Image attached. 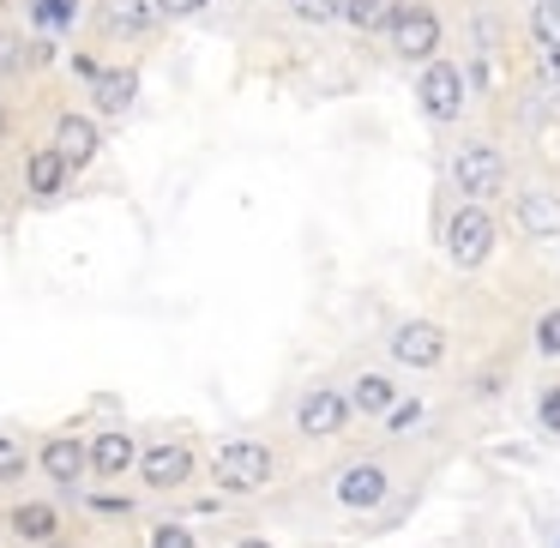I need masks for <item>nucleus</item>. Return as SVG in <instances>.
<instances>
[{
    "label": "nucleus",
    "mask_w": 560,
    "mask_h": 548,
    "mask_svg": "<svg viewBox=\"0 0 560 548\" xmlns=\"http://www.w3.org/2000/svg\"><path fill=\"white\" fill-rule=\"evenodd\" d=\"M536 416H542L548 434H560V386H548L542 398H536Z\"/></svg>",
    "instance_id": "cd10ccee"
},
{
    "label": "nucleus",
    "mask_w": 560,
    "mask_h": 548,
    "mask_svg": "<svg viewBox=\"0 0 560 548\" xmlns=\"http://www.w3.org/2000/svg\"><path fill=\"white\" fill-rule=\"evenodd\" d=\"M25 67H31V43L0 31V73H25Z\"/></svg>",
    "instance_id": "4be33fe9"
},
{
    "label": "nucleus",
    "mask_w": 560,
    "mask_h": 548,
    "mask_svg": "<svg viewBox=\"0 0 560 548\" xmlns=\"http://www.w3.org/2000/svg\"><path fill=\"white\" fill-rule=\"evenodd\" d=\"M518 230L530 242H555L560 235V194H542V187L518 194Z\"/></svg>",
    "instance_id": "9b49d317"
},
{
    "label": "nucleus",
    "mask_w": 560,
    "mask_h": 548,
    "mask_svg": "<svg viewBox=\"0 0 560 548\" xmlns=\"http://www.w3.org/2000/svg\"><path fill=\"white\" fill-rule=\"evenodd\" d=\"M43 548H73V543H43Z\"/></svg>",
    "instance_id": "72a5a7b5"
},
{
    "label": "nucleus",
    "mask_w": 560,
    "mask_h": 548,
    "mask_svg": "<svg viewBox=\"0 0 560 548\" xmlns=\"http://www.w3.org/2000/svg\"><path fill=\"white\" fill-rule=\"evenodd\" d=\"M91 97H97L103 115H127V109H133V97H139V73H133V67H97Z\"/></svg>",
    "instance_id": "ddd939ff"
},
{
    "label": "nucleus",
    "mask_w": 560,
    "mask_h": 548,
    "mask_svg": "<svg viewBox=\"0 0 560 548\" xmlns=\"http://www.w3.org/2000/svg\"><path fill=\"white\" fill-rule=\"evenodd\" d=\"M343 422H350V398L331 386H307L302 404H295V428H302L307 440H331L343 434Z\"/></svg>",
    "instance_id": "423d86ee"
},
{
    "label": "nucleus",
    "mask_w": 560,
    "mask_h": 548,
    "mask_svg": "<svg viewBox=\"0 0 560 548\" xmlns=\"http://www.w3.org/2000/svg\"><path fill=\"white\" fill-rule=\"evenodd\" d=\"M0 139H7V109H0Z\"/></svg>",
    "instance_id": "473e14b6"
},
{
    "label": "nucleus",
    "mask_w": 560,
    "mask_h": 548,
    "mask_svg": "<svg viewBox=\"0 0 560 548\" xmlns=\"http://www.w3.org/2000/svg\"><path fill=\"white\" fill-rule=\"evenodd\" d=\"M151 7H158L163 19H194V13H206L211 0H151Z\"/></svg>",
    "instance_id": "c85d7f7f"
},
{
    "label": "nucleus",
    "mask_w": 560,
    "mask_h": 548,
    "mask_svg": "<svg viewBox=\"0 0 560 548\" xmlns=\"http://www.w3.org/2000/svg\"><path fill=\"white\" fill-rule=\"evenodd\" d=\"M290 13L302 19V25H338L343 0H290Z\"/></svg>",
    "instance_id": "412c9836"
},
{
    "label": "nucleus",
    "mask_w": 560,
    "mask_h": 548,
    "mask_svg": "<svg viewBox=\"0 0 560 548\" xmlns=\"http://www.w3.org/2000/svg\"><path fill=\"white\" fill-rule=\"evenodd\" d=\"M37 19H43V25H73L79 0H37Z\"/></svg>",
    "instance_id": "393cba45"
},
{
    "label": "nucleus",
    "mask_w": 560,
    "mask_h": 548,
    "mask_svg": "<svg viewBox=\"0 0 560 548\" xmlns=\"http://www.w3.org/2000/svg\"><path fill=\"white\" fill-rule=\"evenodd\" d=\"M97 145H103V133H97V121H91V115H61V121H55V151H61L73 170L97 158Z\"/></svg>",
    "instance_id": "4468645a"
},
{
    "label": "nucleus",
    "mask_w": 560,
    "mask_h": 548,
    "mask_svg": "<svg viewBox=\"0 0 560 548\" xmlns=\"http://www.w3.org/2000/svg\"><path fill=\"white\" fill-rule=\"evenodd\" d=\"M211 482H218L223 494H259V488L271 482V446H259V440H230V446L211 458Z\"/></svg>",
    "instance_id": "f257e3e1"
},
{
    "label": "nucleus",
    "mask_w": 560,
    "mask_h": 548,
    "mask_svg": "<svg viewBox=\"0 0 560 548\" xmlns=\"http://www.w3.org/2000/svg\"><path fill=\"white\" fill-rule=\"evenodd\" d=\"M338 500L355 512L380 506V500H386V464H350V470L338 476Z\"/></svg>",
    "instance_id": "f8f14e48"
},
{
    "label": "nucleus",
    "mask_w": 560,
    "mask_h": 548,
    "mask_svg": "<svg viewBox=\"0 0 560 548\" xmlns=\"http://www.w3.org/2000/svg\"><path fill=\"white\" fill-rule=\"evenodd\" d=\"M555 548H560V536H555Z\"/></svg>",
    "instance_id": "f704fd0d"
},
{
    "label": "nucleus",
    "mask_w": 560,
    "mask_h": 548,
    "mask_svg": "<svg viewBox=\"0 0 560 548\" xmlns=\"http://www.w3.org/2000/svg\"><path fill=\"white\" fill-rule=\"evenodd\" d=\"M392 404H398V386H392L386 374H362L350 392V416H386Z\"/></svg>",
    "instance_id": "a211bd4d"
},
{
    "label": "nucleus",
    "mask_w": 560,
    "mask_h": 548,
    "mask_svg": "<svg viewBox=\"0 0 560 548\" xmlns=\"http://www.w3.org/2000/svg\"><path fill=\"white\" fill-rule=\"evenodd\" d=\"M536 355H560V307H548L542 319H536Z\"/></svg>",
    "instance_id": "b1692460"
},
{
    "label": "nucleus",
    "mask_w": 560,
    "mask_h": 548,
    "mask_svg": "<svg viewBox=\"0 0 560 548\" xmlns=\"http://www.w3.org/2000/svg\"><path fill=\"white\" fill-rule=\"evenodd\" d=\"M139 476H145V488H158V494H170V488H182L187 476H194V452L182 446V440H158V446L139 452Z\"/></svg>",
    "instance_id": "0eeeda50"
},
{
    "label": "nucleus",
    "mask_w": 560,
    "mask_h": 548,
    "mask_svg": "<svg viewBox=\"0 0 560 548\" xmlns=\"http://www.w3.org/2000/svg\"><path fill=\"white\" fill-rule=\"evenodd\" d=\"M392 355H398L404 368H440V355H446V331H440L434 319H404V326L392 331Z\"/></svg>",
    "instance_id": "6e6552de"
},
{
    "label": "nucleus",
    "mask_w": 560,
    "mask_h": 548,
    "mask_svg": "<svg viewBox=\"0 0 560 548\" xmlns=\"http://www.w3.org/2000/svg\"><path fill=\"white\" fill-rule=\"evenodd\" d=\"M151 548H199V543H194L187 524H158V530H151Z\"/></svg>",
    "instance_id": "a878e982"
},
{
    "label": "nucleus",
    "mask_w": 560,
    "mask_h": 548,
    "mask_svg": "<svg viewBox=\"0 0 560 548\" xmlns=\"http://www.w3.org/2000/svg\"><path fill=\"white\" fill-rule=\"evenodd\" d=\"M91 506H97V512H127V500H121V494H97Z\"/></svg>",
    "instance_id": "c756f323"
},
{
    "label": "nucleus",
    "mask_w": 560,
    "mask_h": 548,
    "mask_svg": "<svg viewBox=\"0 0 560 548\" xmlns=\"http://www.w3.org/2000/svg\"><path fill=\"white\" fill-rule=\"evenodd\" d=\"M25 446H19L13 434H0V482H19V476H25Z\"/></svg>",
    "instance_id": "5701e85b"
},
{
    "label": "nucleus",
    "mask_w": 560,
    "mask_h": 548,
    "mask_svg": "<svg viewBox=\"0 0 560 548\" xmlns=\"http://www.w3.org/2000/svg\"><path fill=\"white\" fill-rule=\"evenodd\" d=\"M43 470H49V482H61V488H79V482H85V446H79L73 434H55V440H43Z\"/></svg>",
    "instance_id": "dca6fc26"
},
{
    "label": "nucleus",
    "mask_w": 560,
    "mask_h": 548,
    "mask_svg": "<svg viewBox=\"0 0 560 548\" xmlns=\"http://www.w3.org/2000/svg\"><path fill=\"white\" fill-rule=\"evenodd\" d=\"M67 175H73V163H67L55 145L31 151V163H25V187H31L37 199H61V194H67Z\"/></svg>",
    "instance_id": "2eb2a0df"
},
{
    "label": "nucleus",
    "mask_w": 560,
    "mask_h": 548,
    "mask_svg": "<svg viewBox=\"0 0 560 548\" xmlns=\"http://www.w3.org/2000/svg\"><path fill=\"white\" fill-rule=\"evenodd\" d=\"M416 422H422V404H392V410H386V428H392V434H404V428H416Z\"/></svg>",
    "instance_id": "bb28decb"
},
{
    "label": "nucleus",
    "mask_w": 560,
    "mask_h": 548,
    "mask_svg": "<svg viewBox=\"0 0 560 548\" xmlns=\"http://www.w3.org/2000/svg\"><path fill=\"white\" fill-rule=\"evenodd\" d=\"M235 548H271V543H266V536H242Z\"/></svg>",
    "instance_id": "2f4dec72"
},
{
    "label": "nucleus",
    "mask_w": 560,
    "mask_h": 548,
    "mask_svg": "<svg viewBox=\"0 0 560 548\" xmlns=\"http://www.w3.org/2000/svg\"><path fill=\"white\" fill-rule=\"evenodd\" d=\"M386 31H392V49H398L404 61H434V49H440L434 7H422V0H398L392 19H386Z\"/></svg>",
    "instance_id": "7ed1b4c3"
},
{
    "label": "nucleus",
    "mask_w": 560,
    "mask_h": 548,
    "mask_svg": "<svg viewBox=\"0 0 560 548\" xmlns=\"http://www.w3.org/2000/svg\"><path fill=\"white\" fill-rule=\"evenodd\" d=\"M446 254H452L458 271H476L488 254H494V218H488L476 199H464V206L446 218Z\"/></svg>",
    "instance_id": "f03ea898"
},
{
    "label": "nucleus",
    "mask_w": 560,
    "mask_h": 548,
    "mask_svg": "<svg viewBox=\"0 0 560 548\" xmlns=\"http://www.w3.org/2000/svg\"><path fill=\"white\" fill-rule=\"evenodd\" d=\"M416 103H422L428 121L452 127V121L464 115V67H452V61H428V67H422V79H416Z\"/></svg>",
    "instance_id": "39448f33"
},
{
    "label": "nucleus",
    "mask_w": 560,
    "mask_h": 548,
    "mask_svg": "<svg viewBox=\"0 0 560 548\" xmlns=\"http://www.w3.org/2000/svg\"><path fill=\"white\" fill-rule=\"evenodd\" d=\"M452 182H458V194L476 199V206L494 199L500 187H506V158H500V145H482V139L464 145L458 158H452Z\"/></svg>",
    "instance_id": "20e7f679"
},
{
    "label": "nucleus",
    "mask_w": 560,
    "mask_h": 548,
    "mask_svg": "<svg viewBox=\"0 0 560 548\" xmlns=\"http://www.w3.org/2000/svg\"><path fill=\"white\" fill-rule=\"evenodd\" d=\"M133 458H139V446H133V434H121V428H109V434H97L85 446V470H97V476H127L133 470Z\"/></svg>",
    "instance_id": "9d476101"
},
{
    "label": "nucleus",
    "mask_w": 560,
    "mask_h": 548,
    "mask_svg": "<svg viewBox=\"0 0 560 548\" xmlns=\"http://www.w3.org/2000/svg\"><path fill=\"white\" fill-rule=\"evenodd\" d=\"M158 25L151 0H97V31L103 37H145Z\"/></svg>",
    "instance_id": "1a4fd4ad"
},
{
    "label": "nucleus",
    "mask_w": 560,
    "mask_h": 548,
    "mask_svg": "<svg viewBox=\"0 0 560 548\" xmlns=\"http://www.w3.org/2000/svg\"><path fill=\"white\" fill-rule=\"evenodd\" d=\"M13 536H25V543H55V536H61V512H55L49 500H25V506H13Z\"/></svg>",
    "instance_id": "f3484780"
},
{
    "label": "nucleus",
    "mask_w": 560,
    "mask_h": 548,
    "mask_svg": "<svg viewBox=\"0 0 560 548\" xmlns=\"http://www.w3.org/2000/svg\"><path fill=\"white\" fill-rule=\"evenodd\" d=\"M530 37L542 49H560V0H536L530 7Z\"/></svg>",
    "instance_id": "aec40b11"
},
{
    "label": "nucleus",
    "mask_w": 560,
    "mask_h": 548,
    "mask_svg": "<svg viewBox=\"0 0 560 548\" xmlns=\"http://www.w3.org/2000/svg\"><path fill=\"white\" fill-rule=\"evenodd\" d=\"M392 7H398V0H343V25H355V31H386Z\"/></svg>",
    "instance_id": "6ab92c4d"
},
{
    "label": "nucleus",
    "mask_w": 560,
    "mask_h": 548,
    "mask_svg": "<svg viewBox=\"0 0 560 548\" xmlns=\"http://www.w3.org/2000/svg\"><path fill=\"white\" fill-rule=\"evenodd\" d=\"M542 73H548V79H560V49H542Z\"/></svg>",
    "instance_id": "7c9ffc66"
}]
</instances>
